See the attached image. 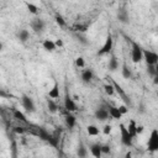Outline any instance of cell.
Here are the masks:
<instances>
[{
  "mask_svg": "<svg viewBox=\"0 0 158 158\" xmlns=\"http://www.w3.org/2000/svg\"><path fill=\"white\" fill-rule=\"evenodd\" d=\"M131 59L135 64L143 60V48L135 41H131Z\"/></svg>",
  "mask_w": 158,
  "mask_h": 158,
  "instance_id": "obj_1",
  "label": "cell"
},
{
  "mask_svg": "<svg viewBox=\"0 0 158 158\" xmlns=\"http://www.w3.org/2000/svg\"><path fill=\"white\" fill-rule=\"evenodd\" d=\"M147 151L148 152H158V128H153L147 141Z\"/></svg>",
  "mask_w": 158,
  "mask_h": 158,
  "instance_id": "obj_2",
  "label": "cell"
},
{
  "mask_svg": "<svg viewBox=\"0 0 158 158\" xmlns=\"http://www.w3.org/2000/svg\"><path fill=\"white\" fill-rule=\"evenodd\" d=\"M118 128H120V135H121V143L123 146H126V147H131L132 146V142H133V137L128 132L127 126L123 125V123H120L118 125Z\"/></svg>",
  "mask_w": 158,
  "mask_h": 158,
  "instance_id": "obj_3",
  "label": "cell"
},
{
  "mask_svg": "<svg viewBox=\"0 0 158 158\" xmlns=\"http://www.w3.org/2000/svg\"><path fill=\"white\" fill-rule=\"evenodd\" d=\"M112 47H114V40H112V36L109 33V35L106 36V40H105L104 44H102L101 48L96 52V56H105V54L111 53Z\"/></svg>",
  "mask_w": 158,
  "mask_h": 158,
  "instance_id": "obj_4",
  "label": "cell"
},
{
  "mask_svg": "<svg viewBox=\"0 0 158 158\" xmlns=\"http://www.w3.org/2000/svg\"><path fill=\"white\" fill-rule=\"evenodd\" d=\"M143 60L147 65H157L158 64V53L151 49H143Z\"/></svg>",
  "mask_w": 158,
  "mask_h": 158,
  "instance_id": "obj_5",
  "label": "cell"
},
{
  "mask_svg": "<svg viewBox=\"0 0 158 158\" xmlns=\"http://www.w3.org/2000/svg\"><path fill=\"white\" fill-rule=\"evenodd\" d=\"M21 104H22V107L27 111V112H35L36 111V105H35V101L31 96L23 94L21 96Z\"/></svg>",
  "mask_w": 158,
  "mask_h": 158,
  "instance_id": "obj_6",
  "label": "cell"
},
{
  "mask_svg": "<svg viewBox=\"0 0 158 158\" xmlns=\"http://www.w3.org/2000/svg\"><path fill=\"white\" fill-rule=\"evenodd\" d=\"M111 84L114 85V88H115V93H117L120 96H121V99L125 101V104L126 105H128V106H131L132 105V102H131V99L128 98V95L126 94V91L121 88V85L117 83V81H115V80H111Z\"/></svg>",
  "mask_w": 158,
  "mask_h": 158,
  "instance_id": "obj_7",
  "label": "cell"
},
{
  "mask_svg": "<svg viewBox=\"0 0 158 158\" xmlns=\"http://www.w3.org/2000/svg\"><path fill=\"white\" fill-rule=\"evenodd\" d=\"M30 26H31V28L33 30V32H36V33H42V32L44 31V28H46V22H44V20H42V19H40V17H36V19H33V20L31 21Z\"/></svg>",
  "mask_w": 158,
  "mask_h": 158,
  "instance_id": "obj_8",
  "label": "cell"
},
{
  "mask_svg": "<svg viewBox=\"0 0 158 158\" xmlns=\"http://www.w3.org/2000/svg\"><path fill=\"white\" fill-rule=\"evenodd\" d=\"M94 116H95V118L99 120V121H106V120H109V117H110L107 109H106V107H102V106H100V107H98V109L95 110Z\"/></svg>",
  "mask_w": 158,
  "mask_h": 158,
  "instance_id": "obj_9",
  "label": "cell"
},
{
  "mask_svg": "<svg viewBox=\"0 0 158 158\" xmlns=\"http://www.w3.org/2000/svg\"><path fill=\"white\" fill-rule=\"evenodd\" d=\"M106 109H107L109 115H110L111 118H114V120H120V118L122 117V114L120 112L118 106H114V105H111V104H106Z\"/></svg>",
  "mask_w": 158,
  "mask_h": 158,
  "instance_id": "obj_10",
  "label": "cell"
},
{
  "mask_svg": "<svg viewBox=\"0 0 158 158\" xmlns=\"http://www.w3.org/2000/svg\"><path fill=\"white\" fill-rule=\"evenodd\" d=\"M116 16H117L118 22H121V23H123V25L130 23V15H128V11H127L126 9H118Z\"/></svg>",
  "mask_w": 158,
  "mask_h": 158,
  "instance_id": "obj_11",
  "label": "cell"
},
{
  "mask_svg": "<svg viewBox=\"0 0 158 158\" xmlns=\"http://www.w3.org/2000/svg\"><path fill=\"white\" fill-rule=\"evenodd\" d=\"M64 109L68 111V112H74V111H77L78 110V107H77V104H75V101H74V99H72L70 96H65V99H64Z\"/></svg>",
  "mask_w": 158,
  "mask_h": 158,
  "instance_id": "obj_12",
  "label": "cell"
},
{
  "mask_svg": "<svg viewBox=\"0 0 158 158\" xmlns=\"http://www.w3.org/2000/svg\"><path fill=\"white\" fill-rule=\"evenodd\" d=\"M80 78H81V81H83V83L89 84V83L93 80V78H94V72H93L90 68L84 69V70L81 72V74H80Z\"/></svg>",
  "mask_w": 158,
  "mask_h": 158,
  "instance_id": "obj_13",
  "label": "cell"
},
{
  "mask_svg": "<svg viewBox=\"0 0 158 158\" xmlns=\"http://www.w3.org/2000/svg\"><path fill=\"white\" fill-rule=\"evenodd\" d=\"M89 151H90V153H91V156L94 158H101V156H102L101 144L100 143H93V144H90Z\"/></svg>",
  "mask_w": 158,
  "mask_h": 158,
  "instance_id": "obj_14",
  "label": "cell"
},
{
  "mask_svg": "<svg viewBox=\"0 0 158 158\" xmlns=\"http://www.w3.org/2000/svg\"><path fill=\"white\" fill-rule=\"evenodd\" d=\"M42 47H43V49L47 51V52H54V51L57 49L56 42L52 41V40H48V38L44 40V41L42 42Z\"/></svg>",
  "mask_w": 158,
  "mask_h": 158,
  "instance_id": "obj_15",
  "label": "cell"
},
{
  "mask_svg": "<svg viewBox=\"0 0 158 158\" xmlns=\"http://www.w3.org/2000/svg\"><path fill=\"white\" fill-rule=\"evenodd\" d=\"M107 68L110 72H115L118 69V59L115 54H111L110 59H109V63H107Z\"/></svg>",
  "mask_w": 158,
  "mask_h": 158,
  "instance_id": "obj_16",
  "label": "cell"
},
{
  "mask_svg": "<svg viewBox=\"0 0 158 158\" xmlns=\"http://www.w3.org/2000/svg\"><path fill=\"white\" fill-rule=\"evenodd\" d=\"M12 116H14V118H15V120H17V121L27 122L26 115H25L22 111H20L19 109H16V107H14V109H12Z\"/></svg>",
  "mask_w": 158,
  "mask_h": 158,
  "instance_id": "obj_17",
  "label": "cell"
},
{
  "mask_svg": "<svg viewBox=\"0 0 158 158\" xmlns=\"http://www.w3.org/2000/svg\"><path fill=\"white\" fill-rule=\"evenodd\" d=\"M64 121H65V125H67L68 128H73L75 126V123H77V117L72 112H68L65 118H64Z\"/></svg>",
  "mask_w": 158,
  "mask_h": 158,
  "instance_id": "obj_18",
  "label": "cell"
},
{
  "mask_svg": "<svg viewBox=\"0 0 158 158\" xmlns=\"http://www.w3.org/2000/svg\"><path fill=\"white\" fill-rule=\"evenodd\" d=\"M59 138H60V130H57L56 132H53L52 133V136H51V139H49V144L52 146V147H58V143H59Z\"/></svg>",
  "mask_w": 158,
  "mask_h": 158,
  "instance_id": "obj_19",
  "label": "cell"
},
{
  "mask_svg": "<svg viewBox=\"0 0 158 158\" xmlns=\"http://www.w3.org/2000/svg\"><path fill=\"white\" fill-rule=\"evenodd\" d=\"M48 96L51 98V99H58L59 98V85H58V83L57 81H54V84H53V86L51 88V90L48 91Z\"/></svg>",
  "mask_w": 158,
  "mask_h": 158,
  "instance_id": "obj_20",
  "label": "cell"
},
{
  "mask_svg": "<svg viewBox=\"0 0 158 158\" xmlns=\"http://www.w3.org/2000/svg\"><path fill=\"white\" fill-rule=\"evenodd\" d=\"M38 136H40V138H41L42 141L49 142L52 133H49V132H48V131H47L44 127H40V128H38Z\"/></svg>",
  "mask_w": 158,
  "mask_h": 158,
  "instance_id": "obj_21",
  "label": "cell"
},
{
  "mask_svg": "<svg viewBox=\"0 0 158 158\" xmlns=\"http://www.w3.org/2000/svg\"><path fill=\"white\" fill-rule=\"evenodd\" d=\"M17 38H19L20 42L25 43V42H27L28 38H30V32H28L27 30H20V31L17 32Z\"/></svg>",
  "mask_w": 158,
  "mask_h": 158,
  "instance_id": "obj_22",
  "label": "cell"
},
{
  "mask_svg": "<svg viewBox=\"0 0 158 158\" xmlns=\"http://www.w3.org/2000/svg\"><path fill=\"white\" fill-rule=\"evenodd\" d=\"M127 130H128V132L131 133V136H132L133 138L137 137V123H136L135 120H130L128 126H127Z\"/></svg>",
  "mask_w": 158,
  "mask_h": 158,
  "instance_id": "obj_23",
  "label": "cell"
},
{
  "mask_svg": "<svg viewBox=\"0 0 158 158\" xmlns=\"http://www.w3.org/2000/svg\"><path fill=\"white\" fill-rule=\"evenodd\" d=\"M77 156L79 158H86V156H88V149H86V147L81 142L79 143V146L77 148Z\"/></svg>",
  "mask_w": 158,
  "mask_h": 158,
  "instance_id": "obj_24",
  "label": "cell"
},
{
  "mask_svg": "<svg viewBox=\"0 0 158 158\" xmlns=\"http://www.w3.org/2000/svg\"><path fill=\"white\" fill-rule=\"evenodd\" d=\"M86 133H88L89 136H98V135L100 133V130H99V127L95 126V125H89V126L86 127Z\"/></svg>",
  "mask_w": 158,
  "mask_h": 158,
  "instance_id": "obj_25",
  "label": "cell"
},
{
  "mask_svg": "<svg viewBox=\"0 0 158 158\" xmlns=\"http://www.w3.org/2000/svg\"><path fill=\"white\" fill-rule=\"evenodd\" d=\"M121 74H122V77H123L125 79H130V78L132 77V72H131V69L127 67V64H126V63H123V64H122Z\"/></svg>",
  "mask_w": 158,
  "mask_h": 158,
  "instance_id": "obj_26",
  "label": "cell"
},
{
  "mask_svg": "<svg viewBox=\"0 0 158 158\" xmlns=\"http://www.w3.org/2000/svg\"><path fill=\"white\" fill-rule=\"evenodd\" d=\"M104 91H105L106 95L112 96V95L115 94V88H114V85H112L111 83H106V84L104 85Z\"/></svg>",
  "mask_w": 158,
  "mask_h": 158,
  "instance_id": "obj_27",
  "label": "cell"
},
{
  "mask_svg": "<svg viewBox=\"0 0 158 158\" xmlns=\"http://www.w3.org/2000/svg\"><path fill=\"white\" fill-rule=\"evenodd\" d=\"M47 107H48L49 112H52V114H54L58 110V106H57V104L54 102L53 99H47Z\"/></svg>",
  "mask_w": 158,
  "mask_h": 158,
  "instance_id": "obj_28",
  "label": "cell"
},
{
  "mask_svg": "<svg viewBox=\"0 0 158 158\" xmlns=\"http://www.w3.org/2000/svg\"><path fill=\"white\" fill-rule=\"evenodd\" d=\"M54 20H56V22H57L58 26H60V27L67 26V22H65V20L63 19V16H62L60 14H56V15H54Z\"/></svg>",
  "mask_w": 158,
  "mask_h": 158,
  "instance_id": "obj_29",
  "label": "cell"
},
{
  "mask_svg": "<svg viewBox=\"0 0 158 158\" xmlns=\"http://www.w3.org/2000/svg\"><path fill=\"white\" fill-rule=\"evenodd\" d=\"M26 7H27V10L32 14V15H37V12H38V7L35 5V4H31V2H26Z\"/></svg>",
  "mask_w": 158,
  "mask_h": 158,
  "instance_id": "obj_30",
  "label": "cell"
},
{
  "mask_svg": "<svg viewBox=\"0 0 158 158\" xmlns=\"http://www.w3.org/2000/svg\"><path fill=\"white\" fill-rule=\"evenodd\" d=\"M73 30L77 31V32H81V33H84V32H86V30H88V25L78 23V25H75V26L73 27Z\"/></svg>",
  "mask_w": 158,
  "mask_h": 158,
  "instance_id": "obj_31",
  "label": "cell"
},
{
  "mask_svg": "<svg viewBox=\"0 0 158 158\" xmlns=\"http://www.w3.org/2000/svg\"><path fill=\"white\" fill-rule=\"evenodd\" d=\"M74 63H75V65L78 68H84L85 67V60H84L83 57H77L75 60H74Z\"/></svg>",
  "mask_w": 158,
  "mask_h": 158,
  "instance_id": "obj_32",
  "label": "cell"
},
{
  "mask_svg": "<svg viewBox=\"0 0 158 158\" xmlns=\"http://www.w3.org/2000/svg\"><path fill=\"white\" fill-rule=\"evenodd\" d=\"M101 152H102V154H110L111 153L110 144H101Z\"/></svg>",
  "mask_w": 158,
  "mask_h": 158,
  "instance_id": "obj_33",
  "label": "cell"
},
{
  "mask_svg": "<svg viewBox=\"0 0 158 158\" xmlns=\"http://www.w3.org/2000/svg\"><path fill=\"white\" fill-rule=\"evenodd\" d=\"M147 73L153 78L156 77V65H147Z\"/></svg>",
  "mask_w": 158,
  "mask_h": 158,
  "instance_id": "obj_34",
  "label": "cell"
},
{
  "mask_svg": "<svg viewBox=\"0 0 158 158\" xmlns=\"http://www.w3.org/2000/svg\"><path fill=\"white\" fill-rule=\"evenodd\" d=\"M111 131H112V126L109 125V123H106V125L102 127V132H104V135H110Z\"/></svg>",
  "mask_w": 158,
  "mask_h": 158,
  "instance_id": "obj_35",
  "label": "cell"
},
{
  "mask_svg": "<svg viewBox=\"0 0 158 158\" xmlns=\"http://www.w3.org/2000/svg\"><path fill=\"white\" fill-rule=\"evenodd\" d=\"M118 110H120V112H121L122 116H123V115H126V114L128 112V106H127V105H120V106H118Z\"/></svg>",
  "mask_w": 158,
  "mask_h": 158,
  "instance_id": "obj_36",
  "label": "cell"
},
{
  "mask_svg": "<svg viewBox=\"0 0 158 158\" xmlns=\"http://www.w3.org/2000/svg\"><path fill=\"white\" fill-rule=\"evenodd\" d=\"M14 132H16L19 135H22V133H25V128L21 127V126H16V127H14Z\"/></svg>",
  "mask_w": 158,
  "mask_h": 158,
  "instance_id": "obj_37",
  "label": "cell"
},
{
  "mask_svg": "<svg viewBox=\"0 0 158 158\" xmlns=\"http://www.w3.org/2000/svg\"><path fill=\"white\" fill-rule=\"evenodd\" d=\"M78 41H79L80 43H83V44H88V43H89V41H88L85 37H81L80 35H78Z\"/></svg>",
  "mask_w": 158,
  "mask_h": 158,
  "instance_id": "obj_38",
  "label": "cell"
},
{
  "mask_svg": "<svg viewBox=\"0 0 158 158\" xmlns=\"http://www.w3.org/2000/svg\"><path fill=\"white\" fill-rule=\"evenodd\" d=\"M144 131V127L142 125H137V135H141Z\"/></svg>",
  "mask_w": 158,
  "mask_h": 158,
  "instance_id": "obj_39",
  "label": "cell"
},
{
  "mask_svg": "<svg viewBox=\"0 0 158 158\" xmlns=\"http://www.w3.org/2000/svg\"><path fill=\"white\" fill-rule=\"evenodd\" d=\"M54 42H56V46H57V47H63V44H64V43H63V41H62L60 38H58V40H57V41H54Z\"/></svg>",
  "mask_w": 158,
  "mask_h": 158,
  "instance_id": "obj_40",
  "label": "cell"
},
{
  "mask_svg": "<svg viewBox=\"0 0 158 158\" xmlns=\"http://www.w3.org/2000/svg\"><path fill=\"white\" fill-rule=\"evenodd\" d=\"M153 84H154V85H158V75L153 77Z\"/></svg>",
  "mask_w": 158,
  "mask_h": 158,
  "instance_id": "obj_41",
  "label": "cell"
},
{
  "mask_svg": "<svg viewBox=\"0 0 158 158\" xmlns=\"http://www.w3.org/2000/svg\"><path fill=\"white\" fill-rule=\"evenodd\" d=\"M132 157V153L131 152H127L126 154H125V158H131Z\"/></svg>",
  "mask_w": 158,
  "mask_h": 158,
  "instance_id": "obj_42",
  "label": "cell"
},
{
  "mask_svg": "<svg viewBox=\"0 0 158 158\" xmlns=\"http://www.w3.org/2000/svg\"><path fill=\"white\" fill-rule=\"evenodd\" d=\"M156 75H158V64L156 65Z\"/></svg>",
  "mask_w": 158,
  "mask_h": 158,
  "instance_id": "obj_43",
  "label": "cell"
}]
</instances>
